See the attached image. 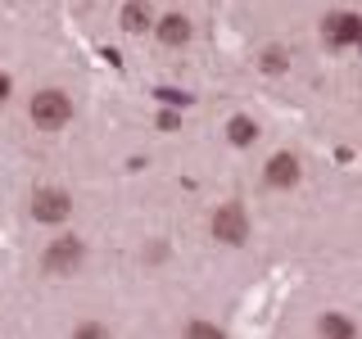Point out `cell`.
<instances>
[{"instance_id": "6da1fadb", "label": "cell", "mask_w": 362, "mask_h": 339, "mask_svg": "<svg viewBox=\"0 0 362 339\" xmlns=\"http://www.w3.org/2000/svg\"><path fill=\"white\" fill-rule=\"evenodd\" d=\"M68 118H73V105H68L64 90H41V95H32V122H37L41 131H59Z\"/></svg>"}, {"instance_id": "7a4b0ae2", "label": "cell", "mask_w": 362, "mask_h": 339, "mask_svg": "<svg viewBox=\"0 0 362 339\" xmlns=\"http://www.w3.org/2000/svg\"><path fill=\"white\" fill-rule=\"evenodd\" d=\"M213 235H218L222 244H245L249 240V218L240 203H222L218 213H213Z\"/></svg>"}, {"instance_id": "3957f363", "label": "cell", "mask_w": 362, "mask_h": 339, "mask_svg": "<svg viewBox=\"0 0 362 339\" xmlns=\"http://www.w3.org/2000/svg\"><path fill=\"white\" fill-rule=\"evenodd\" d=\"M77 263H82V240H73V235H64V240H54L45 249V271L50 276H68Z\"/></svg>"}, {"instance_id": "277c9868", "label": "cell", "mask_w": 362, "mask_h": 339, "mask_svg": "<svg viewBox=\"0 0 362 339\" xmlns=\"http://www.w3.org/2000/svg\"><path fill=\"white\" fill-rule=\"evenodd\" d=\"M68 213H73V199L64 190H37V199H32V218L37 222H64Z\"/></svg>"}, {"instance_id": "5b68a950", "label": "cell", "mask_w": 362, "mask_h": 339, "mask_svg": "<svg viewBox=\"0 0 362 339\" xmlns=\"http://www.w3.org/2000/svg\"><path fill=\"white\" fill-rule=\"evenodd\" d=\"M322 37L331 41V45H358L362 18H358V14H331V18L322 23Z\"/></svg>"}, {"instance_id": "8992f818", "label": "cell", "mask_w": 362, "mask_h": 339, "mask_svg": "<svg viewBox=\"0 0 362 339\" xmlns=\"http://www.w3.org/2000/svg\"><path fill=\"white\" fill-rule=\"evenodd\" d=\"M294 181H299V158H294V154H276V158L267 163V186L290 190Z\"/></svg>"}, {"instance_id": "52a82bcc", "label": "cell", "mask_w": 362, "mask_h": 339, "mask_svg": "<svg viewBox=\"0 0 362 339\" xmlns=\"http://www.w3.org/2000/svg\"><path fill=\"white\" fill-rule=\"evenodd\" d=\"M150 23H154V14H150L145 0H127V5H122V32H145Z\"/></svg>"}, {"instance_id": "ba28073f", "label": "cell", "mask_w": 362, "mask_h": 339, "mask_svg": "<svg viewBox=\"0 0 362 339\" xmlns=\"http://www.w3.org/2000/svg\"><path fill=\"white\" fill-rule=\"evenodd\" d=\"M158 41H163V45H186L190 41V23L181 14H168L163 23H158Z\"/></svg>"}, {"instance_id": "9c48e42d", "label": "cell", "mask_w": 362, "mask_h": 339, "mask_svg": "<svg viewBox=\"0 0 362 339\" xmlns=\"http://www.w3.org/2000/svg\"><path fill=\"white\" fill-rule=\"evenodd\" d=\"M226 136H231V145H254L258 127H254V118H245V113H235V118L226 122Z\"/></svg>"}, {"instance_id": "30bf717a", "label": "cell", "mask_w": 362, "mask_h": 339, "mask_svg": "<svg viewBox=\"0 0 362 339\" xmlns=\"http://www.w3.org/2000/svg\"><path fill=\"white\" fill-rule=\"evenodd\" d=\"M317 331H322V335H354V326H349L344 316H322V321H317Z\"/></svg>"}, {"instance_id": "8fae6325", "label": "cell", "mask_w": 362, "mask_h": 339, "mask_svg": "<svg viewBox=\"0 0 362 339\" xmlns=\"http://www.w3.org/2000/svg\"><path fill=\"white\" fill-rule=\"evenodd\" d=\"M263 68H267V73H281V68H286V50H276V45H272V50L263 54Z\"/></svg>"}, {"instance_id": "7c38bea8", "label": "cell", "mask_w": 362, "mask_h": 339, "mask_svg": "<svg viewBox=\"0 0 362 339\" xmlns=\"http://www.w3.org/2000/svg\"><path fill=\"white\" fill-rule=\"evenodd\" d=\"M158 100L163 105H190V95H181V90H158Z\"/></svg>"}, {"instance_id": "4fadbf2b", "label": "cell", "mask_w": 362, "mask_h": 339, "mask_svg": "<svg viewBox=\"0 0 362 339\" xmlns=\"http://www.w3.org/2000/svg\"><path fill=\"white\" fill-rule=\"evenodd\" d=\"M5 95H9V77L0 73V105H5Z\"/></svg>"}, {"instance_id": "5bb4252c", "label": "cell", "mask_w": 362, "mask_h": 339, "mask_svg": "<svg viewBox=\"0 0 362 339\" xmlns=\"http://www.w3.org/2000/svg\"><path fill=\"white\" fill-rule=\"evenodd\" d=\"M358 54H362V37H358Z\"/></svg>"}]
</instances>
